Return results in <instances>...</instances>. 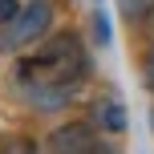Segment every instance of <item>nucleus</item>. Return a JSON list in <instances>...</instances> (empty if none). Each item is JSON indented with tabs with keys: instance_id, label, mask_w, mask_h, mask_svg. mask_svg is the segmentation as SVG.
<instances>
[{
	"instance_id": "9",
	"label": "nucleus",
	"mask_w": 154,
	"mask_h": 154,
	"mask_svg": "<svg viewBox=\"0 0 154 154\" xmlns=\"http://www.w3.org/2000/svg\"><path fill=\"white\" fill-rule=\"evenodd\" d=\"M142 32H146V37H150V45H154V8L142 16Z\"/></svg>"
},
{
	"instance_id": "1",
	"label": "nucleus",
	"mask_w": 154,
	"mask_h": 154,
	"mask_svg": "<svg viewBox=\"0 0 154 154\" xmlns=\"http://www.w3.org/2000/svg\"><path fill=\"white\" fill-rule=\"evenodd\" d=\"M89 77V53L77 32H53L32 57L16 65V81L32 106L57 109L73 97V89Z\"/></svg>"
},
{
	"instance_id": "7",
	"label": "nucleus",
	"mask_w": 154,
	"mask_h": 154,
	"mask_svg": "<svg viewBox=\"0 0 154 154\" xmlns=\"http://www.w3.org/2000/svg\"><path fill=\"white\" fill-rule=\"evenodd\" d=\"M16 12H20V4H16V0H0V24H8Z\"/></svg>"
},
{
	"instance_id": "3",
	"label": "nucleus",
	"mask_w": 154,
	"mask_h": 154,
	"mask_svg": "<svg viewBox=\"0 0 154 154\" xmlns=\"http://www.w3.org/2000/svg\"><path fill=\"white\" fill-rule=\"evenodd\" d=\"M49 154H101V138H97V126L93 122H61L49 130L45 138Z\"/></svg>"
},
{
	"instance_id": "4",
	"label": "nucleus",
	"mask_w": 154,
	"mask_h": 154,
	"mask_svg": "<svg viewBox=\"0 0 154 154\" xmlns=\"http://www.w3.org/2000/svg\"><path fill=\"white\" fill-rule=\"evenodd\" d=\"M93 126H101V130H109V134H122V130H126V109H122V101H97V109H93Z\"/></svg>"
},
{
	"instance_id": "6",
	"label": "nucleus",
	"mask_w": 154,
	"mask_h": 154,
	"mask_svg": "<svg viewBox=\"0 0 154 154\" xmlns=\"http://www.w3.org/2000/svg\"><path fill=\"white\" fill-rule=\"evenodd\" d=\"M142 81H146V89H154V49L142 57Z\"/></svg>"
},
{
	"instance_id": "5",
	"label": "nucleus",
	"mask_w": 154,
	"mask_h": 154,
	"mask_svg": "<svg viewBox=\"0 0 154 154\" xmlns=\"http://www.w3.org/2000/svg\"><path fill=\"white\" fill-rule=\"evenodd\" d=\"M150 8H154V0H118V12H122L126 20H142Z\"/></svg>"
},
{
	"instance_id": "8",
	"label": "nucleus",
	"mask_w": 154,
	"mask_h": 154,
	"mask_svg": "<svg viewBox=\"0 0 154 154\" xmlns=\"http://www.w3.org/2000/svg\"><path fill=\"white\" fill-rule=\"evenodd\" d=\"M93 24H97V41H109V20H106L101 12H97V20H93Z\"/></svg>"
},
{
	"instance_id": "2",
	"label": "nucleus",
	"mask_w": 154,
	"mask_h": 154,
	"mask_svg": "<svg viewBox=\"0 0 154 154\" xmlns=\"http://www.w3.org/2000/svg\"><path fill=\"white\" fill-rule=\"evenodd\" d=\"M49 24H53V4L49 0H29L8 24H0V53H20L32 41H45Z\"/></svg>"
},
{
	"instance_id": "10",
	"label": "nucleus",
	"mask_w": 154,
	"mask_h": 154,
	"mask_svg": "<svg viewBox=\"0 0 154 154\" xmlns=\"http://www.w3.org/2000/svg\"><path fill=\"white\" fill-rule=\"evenodd\" d=\"M150 130H154V106H150Z\"/></svg>"
}]
</instances>
